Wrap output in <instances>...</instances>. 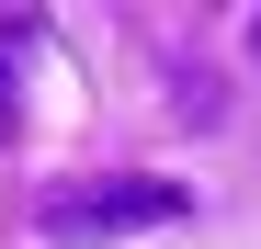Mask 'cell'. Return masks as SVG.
Here are the masks:
<instances>
[{
	"label": "cell",
	"instance_id": "7a4b0ae2",
	"mask_svg": "<svg viewBox=\"0 0 261 249\" xmlns=\"http://www.w3.org/2000/svg\"><path fill=\"white\" fill-rule=\"evenodd\" d=\"M34 23H0V147H12V124H23V102H12V46H23Z\"/></svg>",
	"mask_w": 261,
	"mask_h": 249
},
{
	"label": "cell",
	"instance_id": "6da1fadb",
	"mask_svg": "<svg viewBox=\"0 0 261 249\" xmlns=\"http://www.w3.org/2000/svg\"><path fill=\"white\" fill-rule=\"evenodd\" d=\"M182 181H159V170H80L57 181L46 204H34V227H46L57 249H102V238H137V227H182Z\"/></svg>",
	"mask_w": 261,
	"mask_h": 249
},
{
	"label": "cell",
	"instance_id": "3957f363",
	"mask_svg": "<svg viewBox=\"0 0 261 249\" xmlns=\"http://www.w3.org/2000/svg\"><path fill=\"white\" fill-rule=\"evenodd\" d=\"M250 57H261V23H250Z\"/></svg>",
	"mask_w": 261,
	"mask_h": 249
}]
</instances>
